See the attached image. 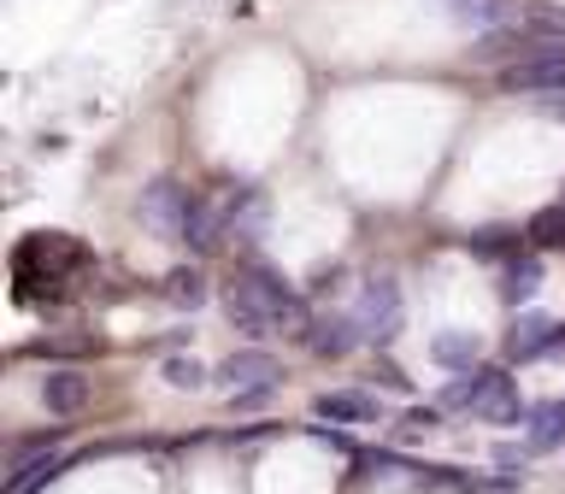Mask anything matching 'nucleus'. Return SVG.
Instances as JSON below:
<instances>
[{"instance_id":"obj_8","label":"nucleus","mask_w":565,"mask_h":494,"mask_svg":"<svg viewBox=\"0 0 565 494\" xmlns=\"http://www.w3.org/2000/svg\"><path fill=\"white\" fill-rule=\"evenodd\" d=\"M312 412L330 418V423H377V400L353 395V388H335V395H318L312 400Z\"/></svg>"},{"instance_id":"obj_16","label":"nucleus","mask_w":565,"mask_h":494,"mask_svg":"<svg viewBox=\"0 0 565 494\" xmlns=\"http://www.w3.org/2000/svg\"><path fill=\"white\" fill-rule=\"evenodd\" d=\"M530 241H565V206H547V212H536L530 218Z\"/></svg>"},{"instance_id":"obj_6","label":"nucleus","mask_w":565,"mask_h":494,"mask_svg":"<svg viewBox=\"0 0 565 494\" xmlns=\"http://www.w3.org/2000/svg\"><path fill=\"white\" fill-rule=\"evenodd\" d=\"M559 342H565V330L547 312H519V318H512V330H507V353H512V359H536V353L559 347Z\"/></svg>"},{"instance_id":"obj_19","label":"nucleus","mask_w":565,"mask_h":494,"mask_svg":"<svg viewBox=\"0 0 565 494\" xmlns=\"http://www.w3.org/2000/svg\"><path fill=\"white\" fill-rule=\"evenodd\" d=\"M271 395H277V388H247V395H230V406H236V412H247V406H265Z\"/></svg>"},{"instance_id":"obj_17","label":"nucleus","mask_w":565,"mask_h":494,"mask_svg":"<svg viewBox=\"0 0 565 494\" xmlns=\"http://www.w3.org/2000/svg\"><path fill=\"white\" fill-rule=\"evenodd\" d=\"M166 383L171 388H201L206 383V365L201 359H166Z\"/></svg>"},{"instance_id":"obj_20","label":"nucleus","mask_w":565,"mask_h":494,"mask_svg":"<svg viewBox=\"0 0 565 494\" xmlns=\"http://www.w3.org/2000/svg\"><path fill=\"white\" fill-rule=\"evenodd\" d=\"M406 423H413V430H430V423H436V406H413V412H406Z\"/></svg>"},{"instance_id":"obj_2","label":"nucleus","mask_w":565,"mask_h":494,"mask_svg":"<svg viewBox=\"0 0 565 494\" xmlns=\"http://www.w3.org/2000/svg\"><path fill=\"white\" fill-rule=\"evenodd\" d=\"M507 95H565V42H536V53L501 71Z\"/></svg>"},{"instance_id":"obj_3","label":"nucleus","mask_w":565,"mask_h":494,"mask_svg":"<svg viewBox=\"0 0 565 494\" xmlns=\"http://www.w3.org/2000/svg\"><path fill=\"white\" fill-rule=\"evenodd\" d=\"M189 218H194V194L183 183H171V176H159V183L141 194V224L159 229V236L183 241L189 236Z\"/></svg>"},{"instance_id":"obj_14","label":"nucleus","mask_w":565,"mask_h":494,"mask_svg":"<svg viewBox=\"0 0 565 494\" xmlns=\"http://www.w3.org/2000/svg\"><path fill=\"white\" fill-rule=\"evenodd\" d=\"M166 294L177 300V307H201V300H206V277L201 271H171L166 277Z\"/></svg>"},{"instance_id":"obj_5","label":"nucleus","mask_w":565,"mask_h":494,"mask_svg":"<svg viewBox=\"0 0 565 494\" xmlns=\"http://www.w3.org/2000/svg\"><path fill=\"white\" fill-rule=\"evenodd\" d=\"M277 359L271 353H259V347H242V353H230V359L218 365V388L224 395H247V388H277Z\"/></svg>"},{"instance_id":"obj_21","label":"nucleus","mask_w":565,"mask_h":494,"mask_svg":"<svg viewBox=\"0 0 565 494\" xmlns=\"http://www.w3.org/2000/svg\"><path fill=\"white\" fill-rule=\"evenodd\" d=\"M542 112L547 118H565V95H542Z\"/></svg>"},{"instance_id":"obj_7","label":"nucleus","mask_w":565,"mask_h":494,"mask_svg":"<svg viewBox=\"0 0 565 494\" xmlns=\"http://www.w3.org/2000/svg\"><path fill=\"white\" fill-rule=\"evenodd\" d=\"M88 388H95V383H88L77 365H60V370H47V377H42V406H47V412H60V418H71V412H83V406H88Z\"/></svg>"},{"instance_id":"obj_18","label":"nucleus","mask_w":565,"mask_h":494,"mask_svg":"<svg viewBox=\"0 0 565 494\" xmlns=\"http://www.w3.org/2000/svg\"><path fill=\"white\" fill-rule=\"evenodd\" d=\"M512 247H519L512 229H477L471 236V254H512Z\"/></svg>"},{"instance_id":"obj_11","label":"nucleus","mask_w":565,"mask_h":494,"mask_svg":"<svg viewBox=\"0 0 565 494\" xmlns=\"http://www.w3.org/2000/svg\"><path fill=\"white\" fill-rule=\"evenodd\" d=\"M519 30L530 35V42H565V12L542 7V0H524V7H519Z\"/></svg>"},{"instance_id":"obj_13","label":"nucleus","mask_w":565,"mask_h":494,"mask_svg":"<svg viewBox=\"0 0 565 494\" xmlns=\"http://www.w3.org/2000/svg\"><path fill=\"white\" fill-rule=\"evenodd\" d=\"M559 436H565V400L536 406V412H530V441H536V448H547V441H559Z\"/></svg>"},{"instance_id":"obj_10","label":"nucleus","mask_w":565,"mask_h":494,"mask_svg":"<svg viewBox=\"0 0 565 494\" xmlns=\"http://www.w3.org/2000/svg\"><path fill=\"white\" fill-rule=\"evenodd\" d=\"M430 359L466 377V370L477 365V335H471V330H441L436 342H430Z\"/></svg>"},{"instance_id":"obj_9","label":"nucleus","mask_w":565,"mask_h":494,"mask_svg":"<svg viewBox=\"0 0 565 494\" xmlns=\"http://www.w3.org/2000/svg\"><path fill=\"white\" fill-rule=\"evenodd\" d=\"M353 342H360V324H353V318H318V324L307 330V347L318 353V359H342Z\"/></svg>"},{"instance_id":"obj_12","label":"nucleus","mask_w":565,"mask_h":494,"mask_svg":"<svg viewBox=\"0 0 565 494\" xmlns=\"http://www.w3.org/2000/svg\"><path fill=\"white\" fill-rule=\"evenodd\" d=\"M536 289H542V259H536V254L512 259L507 277H501V300H507V307H519V300H530Z\"/></svg>"},{"instance_id":"obj_4","label":"nucleus","mask_w":565,"mask_h":494,"mask_svg":"<svg viewBox=\"0 0 565 494\" xmlns=\"http://www.w3.org/2000/svg\"><path fill=\"white\" fill-rule=\"evenodd\" d=\"M353 324H360L365 342H395L401 335V289H395V277H371L365 282Z\"/></svg>"},{"instance_id":"obj_1","label":"nucleus","mask_w":565,"mask_h":494,"mask_svg":"<svg viewBox=\"0 0 565 494\" xmlns=\"http://www.w3.org/2000/svg\"><path fill=\"white\" fill-rule=\"evenodd\" d=\"M448 406H471L483 423H512V418H524V406H519V388H512L507 370H466V377H454L448 383V395H441Z\"/></svg>"},{"instance_id":"obj_15","label":"nucleus","mask_w":565,"mask_h":494,"mask_svg":"<svg viewBox=\"0 0 565 494\" xmlns=\"http://www.w3.org/2000/svg\"><path fill=\"white\" fill-rule=\"evenodd\" d=\"M30 353H42V359H71V353H88V335H35Z\"/></svg>"}]
</instances>
